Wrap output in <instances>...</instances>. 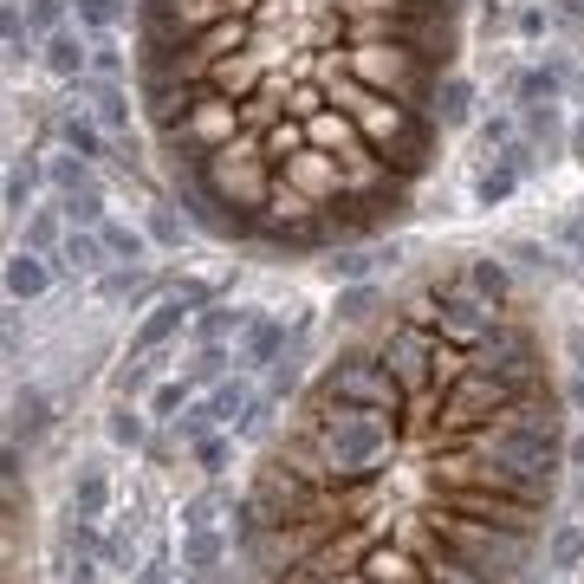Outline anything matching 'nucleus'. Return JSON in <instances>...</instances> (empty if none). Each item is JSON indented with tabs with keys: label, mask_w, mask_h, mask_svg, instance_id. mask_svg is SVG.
Masks as SVG:
<instances>
[{
	"label": "nucleus",
	"mask_w": 584,
	"mask_h": 584,
	"mask_svg": "<svg viewBox=\"0 0 584 584\" xmlns=\"http://www.w3.org/2000/svg\"><path fill=\"white\" fill-rule=\"evenodd\" d=\"M299 436L312 441V454L325 461L332 494H351V487H370V481L390 468V454H396V436H403V429H396L383 409L332 403V396H318V390H312V403H305V416H299Z\"/></svg>",
	"instance_id": "f257e3e1"
},
{
	"label": "nucleus",
	"mask_w": 584,
	"mask_h": 584,
	"mask_svg": "<svg viewBox=\"0 0 584 584\" xmlns=\"http://www.w3.org/2000/svg\"><path fill=\"white\" fill-rule=\"evenodd\" d=\"M429 539H448L454 552H468L494 584H532V552H539V532H519V526H501L474 507H454L436 513V532Z\"/></svg>",
	"instance_id": "f03ea898"
},
{
	"label": "nucleus",
	"mask_w": 584,
	"mask_h": 584,
	"mask_svg": "<svg viewBox=\"0 0 584 584\" xmlns=\"http://www.w3.org/2000/svg\"><path fill=\"white\" fill-rule=\"evenodd\" d=\"M403 318L429 325L441 345H454V351H474V345H487V338H494V325H501V305H487L481 292L461 280V273H448V280H436V287L416 292V299L403 305Z\"/></svg>",
	"instance_id": "7ed1b4c3"
},
{
	"label": "nucleus",
	"mask_w": 584,
	"mask_h": 584,
	"mask_svg": "<svg viewBox=\"0 0 584 584\" xmlns=\"http://www.w3.org/2000/svg\"><path fill=\"white\" fill-rule=\"evenodd\" d=\"M318 396L332 403H358V409H383V416H403L416 396L403 390V377L383 364L377 351H338L325 377H318Z\"/></svg>",
	"instance_id": "20e7f679"
},
{
	"label": "nucleus",
	"mask_w": 584,
	"mask_h": 584,
	"mask_svg": "<svg viewBox=\"0 0 584 584\" xmlns=\"http://www.w3.org/2000/svg\"><path fill=\"white\" fill-rule=\"evenodd\" d=\"M468 364L494 370V377L507 383L513 396H539V390H546V370H539V345H532V332H526V325H513V318H501V325H494V338L468 351Z\"/></svg>",
	"instance_id": "39448f33"
},
{
	"label": "nucleus",
	"mask_w": 584,
	"mask_h": 584,
	"mask_svg": "<svg viewBox=\"0 0 584 584\" xmlns=\"http://www.w3.org/2000/svg\"><path fill=\"white\" fill-rule=\"evenodd\" d=\"M182 318H195V305H189V292H162L156 305H149V318L137 325V338H131V358H156L176 332H182Z\"/></svg>",
	"instance_id": "423d86ee"
},
{
	"label": "nucleus",
	"mask_w": 584,
	"mask_h": 584,
	"mask_svg": "<svg viewBox=\"0 0 584 584\" xmlns=\"http://www.w3.org/2000/svg\"><path fill=\"white\" fill-rule=\"evenodd\" d=\"M280 358H287V318H280V312H254L247 332H240V364L273 370Z\"/></svg>",
	"instance_id": "0eeeda50"
},
{
	"label": "nucleus",
	"mask_w": 584,
	"mask_h": 584,
	"mask_svg": "<svg viewBox=\"0 0 584 584\" xmlns=\"http://www.w3.org/2000/svg\"><path fill=\"white\" fill-rule=\"evenodd\" d=\"M78 91L91 98V117H98L111 137H131V91H124L117 78H91V72H85V78H78Z\"/></svg>",
	"instance_id": "6e6552de"
},
{
	"label": "nucleus",
	"mask_w": 584,
	"mask_h": 584,
	"mask_svg": "<svg viewBox=\"0 0 584 584\" xmlns=\"http://www.w3.org/2000/svg\"><path fill=\"white\" fill-rule=\"evenodd\" d=\"M59 280V267H53V254H33V247H20L13 260H7V292L26 305V299H40V292H53Z\"/></svg>",
	"instance_id": "1a4fd4ad"
},
{
	"label": "nucleus",
	"mask_w": 584,
	"mask_h": 584,
	"mask_svg": "<svg viewBox=\"0 0 584 584\" xmlns=\"http://www.w3.org/2000/svg\"><path fill=\"white\" fill-rule=\"evenodd\" d=\"M565 85H572V66L552 59V66H526V72L513 78V98H519V111H532V104H559Z\"/></svg>",
	"instance_id": "9d476101"
},
{
	"label": "nucleus",
	"mask_w": 584,
	"mask_h": 584,
	"mask_svg": "<svg viewBox=\"0 0 584 584\" xmlns=\"http://www.w3.org/2000/svg\"><path fill=\"white\" fill-rule=\"evenodd\" d=\"M53 137L72 149V156H85V162H98V156H104V144H111V131H104V124H98L91 111H78V104H72V111H59Z\"/></svg>",
	"instance_id": "9b49d317"
},
{
	"label": "nucleus",
	"mask_w": 584,
	"mask_h": 584,
	"mask_svg": "<svg viewBox=\"0 0 584 584\" xmlns=\"http://www.w3.org/2000/svg\"><path fill=\"white\" fill-rule=\"evenodd\" d=\"M40 59H46V72H53V78H72V85H78V78L91 72V40L66 26V33H53V40L40 46Z\"/></svg>",
	"instance_id": "f8f14e48"
},
{
	"label": "nucleus",
	"mask_w": 584,
	"mask_h": 584,
	"mask_svg": "<svg viewBox=\"0 0 584 584\" xmlns=\"http://www.w3.org/2000/svg\"><path fill=\"white\" fill-rule=\"evenodd\" d=\"M111 254H104V234L98 227H72L66 240H59V254H53V267L59 273H98Z\"/></svg>",
	"instance_id": "ddd939ff"
},
{
	"label": "nucleus",
	"mask_w": 584,
	"mask_h": 584,
	"mask_svg": "<svg viewBox=\"0 0 584 584\" xmlns=\"http://www.w3.org/2000/svg\"><path fill=\"white\" fill-rule=\"evenodd\" d=\"M519 176H526V169H519L513 156H494V162L474 176V202H481V209H501L513 189H519Z\"/></svg>",
	"instance_id": "4468645a"
},
{
	"label": "nucleus",
	"mask_w": 584,
	"mask_h": 584,
	"mask_svg": "<svg viewBox=\"0 0 584 584\" xmlns=\"http://www.w3.org/2000/svg\"><path fill=\"white\" fill-rule=\"evenodd\" d=\"M468 117H474V85H468L461 72H448L441 78V91H436V124L441 131H461Z\"/></svg>",
	"instance_id": "2eb2a0df"
},
{
	"label": "nucleus",
	"mask_w": 584,
	"mask_h": 584,
	"mask_svg": "<svg viewBox=\"0 0 584 584\" xmlns=\"http://www.w3.org/2000/svg\"><path fill=\"white\" fill-rule=\"evenodd\" d=\"M461 280H468V287L481 292L487 305H507V292H513V273L501 267V260H494V254H474V260L461 267Z\"/></svg>",
	"instance_id": "dca6fc26"
},
{
	"label": "nucleus",
	"mask_w": 584,
	"mask_h": 584,
	"mask_svg": "<svg viewBox=\"0 0 584 584\" xmlns=\"http://www.w3.org/2000/svg\"><path fill=\"white\" fill-rule=\"evenodd\" d=\"M98 234H104V254H111L117 267H144V254L156 247V240H149L144 227H131V221H104Z\"/></svg>",
	"instance_id": "f3484780"
},
{
	"label": "nucleus",
	"mask_w": 584,
	"mask_h": 584,
	"mask_svg": "<svg viewBox=\"0 0 584 584\" xmlns=\"http://www.w3.org/2000/svg\"><path fill=\"white\" fill-rule=\"evenodd\" d=\"M234 332H247V312H234V305H202L195 312V345H227Z\"/></svg>",
	"instance_id": "a211bd4d"
},
{
	"label": "nucleus",
	"mask_w": 584,
	"mask_h": 584,
	"mask_svg": "<svg viewBox=\"0 0 584 584\" xmlns=\"http://www.w3.org/2000/svg\"><path fill=\"white\" fill-rule=\"evenodd\" d=\"M66 234H72L66 209H33V215H26V247H33V254H59Z\"/></svg>",
	"instance_id": "6ab92c4d"
},
{
	"label": "nucleus",
	"mask_w": 584,
	"mask_h": 584,
	"mask_svg": "<svg viewBox=\"0 0 584 584\" xmlns=\"http://www.w3.org/2000/svg\"><path fill=\"white\" fill-rule=\"evenodd\" d=\"M46 423H53V403L40 390H20V403H13V441H40Z\"/></svg>",
	"instance_id": "aec40b11"
},
{
	"label": "nucleus",
	"mask_w": 584,
	"mask_h": 584,
	"mask_svg": "<svg viewBox=\"0 0 584 584\" xmlns=\"http://www.w3.org/2000/svg\"><path fill=\"white\" fill-rule=\"evenodd\" d=\"M526 144H539V149H546V162H552V149L572 144V131L559 124V111H552V104H532V111H526Z\"/></svg>",
	"instance_id": "412c9836"
},
{
	"label": "nucleus",
	"mask_w": 584,
	"mask_h": 584,
	"mask_svg": "<svg viewBox=\"0 0 584 584\" xmlns=\"http://www.w3.org/2000/svg\"><path fill=\"white\" fill-rule=\"evenodd\" d=\"M33 189H40V162L13 156V169H7V215H33Z\"/></svg>",
	"instance_id": "4be33fe9"
},
{
	"label": "nucleus",
	"mask_w": 584,
	"mask_h": 584,
	"mask_svg": "<svg viewBox=\"0 0 584 584\" xmlns=\"http://www.w3.org/2000/svg\"><path fill=\"white\" fill-rule=\"evenodd\" d=\"M209 403H215V416H221V423H227V429H240V416L254 409V390H247L240 377H221V383H215V396H209Z\"/></svg>",
	"instance_id": "5701e85b"
},
{
	"label": "nucleus",
	"mask_w": 584,
	"mask_h": 584,
	"mask_svg": "<svg viewBox=\"0 0 584 584\" xmlns=\"http://www.w3.org/2000/svg\"><path fill=\"white\" fill-rule=\"evenodd\" d=\"M46 182H53L59 195H78V189H98V182H91V162H85V156H72V149L46 162Z\"/></svg>",
	"instance_id": "b1692460"
},
{
	"label": "nucleus",
	"mask_w": 584,
	"mask_h": 584,
	"mask_svg": "<svg viewBox=\"0 0 584 584\" xmlns=\"http://www.w3.org/2000/svg\"><path fill=\"white\" fill-rule=\"evenodd\" d=\"M221 552H227V546H221L215 532H189V539H182V572L209 579V572L221 565Z\"/></svg>",
	"instance_id": "393cba45"
},
{
	"label": "nucleus",
	"mask_w": 584,
	"mask_h": 584,
	"mask_svg": "<svg viewBox=\"0 0 584 584\" xmlns=\"http://www.w3.org/2000/svg\"><path fill=\"white\" fill-rule=\"evenodd\" d=\"M579 559H584V532L579 526H559V532L546 539V565H552V572H579Z\"/></svg>",
	"instance_id": "a878e982"
},
{
	"label": "nucleus",
	"mask_w": 584,
	"mask_h": 584,
	"mask_svg": "<svg viewBox=\"0 0 584 584\" xmlns=\"http://www.w3.org/2000/svg\"><path fill=\"white\" fill-rule=\"evenodd\" d=\"M59 209H66V221L72 227H104V189H78V195H59Z\"/></svg>",
	"instance_id": "bb28decb"
},
{
	"label": "nucleus",
	"mask_w": 584,
	"mask_h": 584,
	"mask_svg": "<svg viewBox=\"0 0 584 584\" xmlns=\"http://www.w3.org/2000/svg\"><path fill=\"white\" fill-rule=\"evenodd\" d=\"M124 13H131V0H78V26L85 33H117Z\"/></svg>",
	"instance_id": "cd10ccee"
},
{
	"label": "nucleus",
	"mask_w": 584,
	"mask_h": 584,
	"mask_svg": "<svg viewBox=\"0 0 584 584\" xmlns=\"http://www.w3.org/2000/svg\"><path fill=\"white\" fill-rule=\"evenodd\" d=\"M221 513H227V494H221V487H209V494H195V501L182 507V526H189V532H215Z\"/></svg>",
	"instance_id": "c85d7f7f"
},
{
	"label": "nucleus",
	"mask_w": 584,
	"mask_h": 584,
	"mask_svg": "<svg viewBox=\"0 0 584 584\" xmlns=\"http://www.w3.org/2000/svg\"><path fill=\"white\" fill-rule=\"evenodd\" d=\"M377 312H383V299H377V287H364V280L338 292V318H345V325H364V318H377Z\"/></svg>",
	"instance_id": "c756f323"
},
{
	"label": "nucleus",
	"mask_w": 584,
	"mask_h": 584,
	"mask_svg": "<svg viewBox=\"0 0 584 584\" xmlns=\"http://www.w3.org/2000/svg\"><path fill=\"white\" fill-rule=\"evenodd\" d=\"M332 280H345V287H358V280H370V267H377V254H364V247H338L332 260Z\"/></svg>",
	"instance_id": "7c9ffc66"
},
{
	"label": "nucleus",
	"mask_w": 584,
	"mask_h": 584,
	"mask_svg": "<svg viewBox=\"0 0 584 584\" xmlns=\"http://www.w3.org/2000/svg\"><path fill=\"white\" fill-rule=\"evenodd\" d=\"M227 345H195V358H189V383H221L227 377Z\"/></svg>",
	"instance_id": "2f4dec72"
},
{
	"label": "nucleus",
	"mask_w": 584,
	"mask_h": 584,
	"mask_svg": "<svg viewBox=\"0 0 584 584\" xmlns=\"http://www.w3.org/2000/svg\"><path fill=\"white\" fill-rule=\"evenodd\" d=\"M66 13H72V0H26V20H33V33H40V40L66 33Z\"/></svg>",
	"instance_id": "473e14b6"
},
{
	"label": "nucleus",
	"mask_w": 584,
	"mask_h": 584,
	"mask_svg": "<svg viewBox=\"0 0 584 584\" xmlns=\"http://www.w3.org/2000/svg\"><path fill=\"white\" fill-rule=\"evenodd\" d=\"M91 78H124V46L111 33H91Z\"/></svg>",
	"instance_id": "72a5a7b5"
},
{
	"label": "nucleus",
	"mask_w": 584,
	"mask_h": 584,
	"mask_svg": "<svg viewBox=\"0 0 584 584\" xmlns=\"http://www.w3.org/2000/svg\"><path fill=\"white\" fill-rule=\"evenodd\" d=\"M144 234H149V240H156V247H182V234H189V221L176 215V209H149Z\"/></svg>",
	"instance_id": "f704fd0d"
},
{
	"label": "nucleus",
	"mask_w": 584,
	"mask_h": 584,
	"mask_svg": "<svg viewBox=\"0 0 584 584\" xmlns=\"http://www.w3.org/2000/svg\"><path fill=\"white\" fill-rule=\"evenodd\" d=\"M176 429H182V441H209V436L221 429L215 403H195V409H182V416H176Z\"/></svg>",
	"instance_id": "c9c22d12"
},
{
	"label": "nucleus",
	"mask_w": 584,
	"mask_h": 584,
	"mask_svg": "<svg viewBox=\"0 0 584 584\" xmlns=\"http://www.w3.org/2000/svg\"><path fill=\"white\" fill-rule=\"evenodd\" d=\"M104 501H111L104 474H85V481L72 487V513H85V519H98V513H104Z\"/></svg>",
	"instance_id": "e433bc0d"
},
{
	"label": "nucleus",
	"mask_w": 584,
	"mask_h": 584,
	"mask_svg": "<svg viewBox=\"0 0 584 584\" xmlns=\"http://www.w3.org/2000/svg\"><path fill=\"white\" fill-rule=\"evenodd\" d=\"M111 441H117V448H144V416H137L131 403H117V416H111Z\"/></svg>",
	"instance_id": "4c0bfd02"
},
{
	"label": "nucleus",
	"mask_w": 584,
	"mask_h": 584,
	"mask_svg": "<svg viewBox=\"0 0 584 584\" xmlns=\"http://www.w3.org/2000/svg\"><path fill=\"white\" fill-rule=\"evenodd\" d=\"M149 409H156V416H176V409H189V377H182V383H156Z\"/></svg>",
	"instance_id": "58836bf2"
},
{
	"label": "nucleus",
	"mask_w": 584,
	"mask_h": 584,
	"mask_svg": "<svg viewBox=\"0 0 584 584\" xmlns=\"http://www.w3.org/2000/svg\"><path fill=\"white\" fill-rule=\"evenodd\" d=\"M227 454H234V441H227V436H209V441H195V461H202L209 474H221V468H227Z\"/></svg>",
	"instance_id": "ea45409f"
},
{
	"label": "nucleus",
	"mask_w": 584,
	"mask_h": 584,
	"mask_svg": "<svg viewBox=\"0 0 584 584\" xmlns=\"http://www.w3.org/2000/svg\"><path fill=\"white\" fill-rule=\"evenodd\" d=\"M481 144H487V156H494V149H507V144H513V117H494V124H481Z\"/></svg>",
	"instance_id": "a19ab883"
},
{
	"label": "nucleus",
	"mask_w": 584,
	"mask_h": 584,
	"mask_svg": "<svg viewBox=\"0 0 584 584\" xmlns=\"http://www.w3.org/2000/svg\"><path fill=\"white\" fill-rule=\"evenodd\" d=\"M519 33H526V40H539V33H546V13H539V7H526V13H519Z\"/></svg>",
	"instance_id": "79ce46f5"
},
{
	"label": "nucleus",
	"mask_w": 584,
	"mask_h": 584,
	"mask_svg": "<svg viewBox=\"0 0 584 584\" xmlns=\"http://www.w3.org/2000/svg\"><path fill=\"white\" fill-rule=\"evenodd\" d=\"M66 584H98V572H91L85 559H78V565H66Z\"/></svg>",
	"instance_id": "37998d69"
},
{
	"label": "nucleus",
	"mask_w": 584,
	"mask_h": 584,
	"mask_svg": "<svg viewBox=\"0 0 584 584\" xmlns=\"http://www.w3.org/2000/svg\"><path fill=\"white\" fill-rule=\"evenodd\" d=\"M565 149H572V162H584V111H579V124H572V144Z\"/></svg>",
	"instance_id": "c03bdc74"
},
{
	"label": "nucleus",
	"mask_w": 584,
	"mask_h": 584,
	"mask_svg": "<svg viewBox=\"0 0 584 584\" xmlns=\"http://www.w3.org/2000/svg\"><path fill=\"white\" fill-rule=\"evenodd\" d=\"M559 20H572V26H579V20H584V0H559Z\"/></svg>",
	"instance_id": "a18cd8bd"
},
{
	"label": "nucleus",
	"mask_w": 584,
	"mask_h": 584,
	"mask_svg": "<svg viewBox=\"0 0 584 584\" xmlns=\"http://www.w3.org/2000/svg\"><path fill=\"white\" fill-rule=\"evenodd\" d=\"M565 461H572V468H584V436H572V441H565Z\"/></svg>",
	"instance_id": "49530a36"
},
{
	"label": "nucleus",
	"mask_w": 584,
	"mask_h": 584,
	"mask_svg": "<svg viewBox=\"0 0 584 584\" xmlns=\"http://www.w3.org/2000/svg\"><path fill=\"white\" fill-rule=\"evenodd\" d=\"M572 409H584V364H579V377H572Z\"/></svg>",
	"instance_id": "de8ad7c7"
},
{
	"label": "nucleus",
	"mask_w": 584,
	"mask_h": 584,
	"mask_svg": "<svg viewBox=\"0 0 584 584\" xmlns=\"http://www.w3.org/2000/svg\"><path fill=\"white\" fill-rule=\"evenodd\" d=\"M7 7H20V0H7Z\"/></svg>",
	"instance_id": "09e8293b"
},
{
	"label": "nucleus",
	"mask_w": 584,
	"mask_h": 584,
	"mask_svg": "<svg viewBox=\"0 0 584 584\" xmlns=\"http://www.w3.org/2000/svg\"><path fill=\"white\" fill-rule=\"evenodd\" d=\"M156 584H162V579H156Z\"/></svg>",
	"instance_id": "8fccbe9b"
},
{
	"label": "nucleus",
	"mask_w": 584,
	"mask_h": 584,
	"mask_svg": "<svg viewBox=\"0 0 584 584\" xmlns=\"http://www.w3.org/2000/svg\"><path fill=\"white\" fill-rule=\"evenodd\" d=\"M579 209H584V202H579Z\"/></svg>",
	"instance_id": "3c124183"
}]
</instances>
